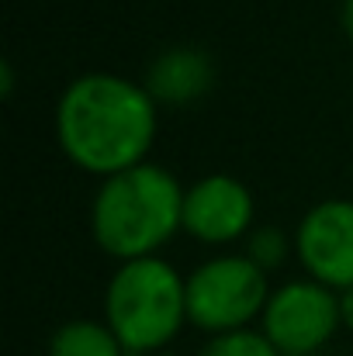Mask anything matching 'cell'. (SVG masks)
Instances as JSON below:
<instances>
[{"mask_svg": "<svg viewBox=\"0 0 353 356\" xmlns=\"http://www.w3.org/2000/svg\"><path fill=\"white\" fill-rule=\"evenodd\" d=\"M104 315L128 353L156 350L187 318V280L156 256L128 259L108 284Z\"/></svg>", "mask_w": 353, "mask_h": 356, "instance_id": "3957f363", "label": "cell"}, {"mask_svg": "<svg viewBox=\"0 0 353 356\" xmlns=\"http://www.w3.org/2000/svg\"><path fill=\"white\" fill-rule=\"evenodd\" d=\"M298 256L319 284L353 287V201H319L298 222Z\"/></svg>", "mask_w": 353, "mask_h": 356, "instance_id": "8992f818", "label": "cell"}, {"mask_svg": "<svg viewBox=\"0 0 353 356\" xmlns=\"http://www.w3.org/2000/svg\"><path fill=\"white\" fill-rule=\"evenodd\" d=\"M253 197L242 180L229 173L201 177L184 191V229L205 242H229L249 229Z\"/></svg>", "mask_w": 353, "mask_h": 356, "instance_id": "52a82bcc", "label": "cell"}, {"mask_svg": "<svg viewBox=\"0 0 353 356\" xmlns=\"http://www.w3.org/2000/svg\"><path fill=\"white\" fill-rule=\"evenodd\" d=\"M284 252H288V238L281 236V229H274V225H263V229H256L253 236H249V245H246V256L263 270V266H277L281 259H284Z\"/></svg>", "mask_w": 353, "mask_h": 356, "instance_id": "8fae6325", "label": "cell"}, {"mask_svg": "<svg viewBox=\"0 0 353 356\" xmlns=\"http://www.w3.org/2000/svg\"><path fill=\"white\" fill-rule=\"evenodd\" d=\"M340 322H347L353 329V287H347V291L340 294Z\"/></svg>", "mask_w": 353, "mask_h": 356, "instance_id": "7c38bea8", "label": "cell"}, {"mask_svg": "<svg viewBox=\"0 0 353 356\" xmlns=\"http://www.w3.org/2000/svg\"><path fill=\"white\" fill-rule=\"evenodd\" d=\"M212 59L201 49H166L163 56L152 59L149 76H146V90L152 101H170V104H184L201 97L212 87Z\"/></svg>", "mask_w": 353, "mask_h": 356, "instance_id": "ba28073f", "label": "cell"}, {"mask_svg": "<svg viewBox=\"0 0 353 356\" xmlns=\"http://www.w3.org/2000/svg\"><path fill=\"white\" fill-rule=\"evenodd\" d=\"M56 131L73 163L115 177L142 163L156 131V104L146 87L125 76L84 73L59 97Z\"/></svg>", "mask_w": 353, "mask_h": 356, "instance_id": "6da1fadb", "label": "cell"}, {"mask_svg": "<svg viewBox=\"0 0 353 356\" xmlns=\"http://www.w3.org/2000/svg\"><path fill=\"white\" fill-rule=\"evenodd\" d=\"M277 353L281 350L267 339V332H253V329L219 332L201 350V356H277Z\"/></svg>", "mask_w": 353, "mask_h": 356, "instance_id": "30bf717a", "label": "cell"}, {"mask_svg": "<svg viewBox=\"0 0 353 356\" xmlns=\"http://www.w3.org/2000/svg\"><path fill=\"white\" fill-rule=\"evenodd\" d=\"M49 356H125V346L111 332V325L77 318V322H66L63 329L52 332Z\"/></svg>", "mask_w": 353, "mask_h": 356, "instance_id": "9c48e42d", "label": "cell"}, {"mask_svg": "<svg viewBox=\"0 0 353 356\" xmlns=\"http://www.w3.org/2000/svg\"><path fill=\"white\" fill-rule=\"evenodd\" d=\"M0 80H3V83H0V94L10 97V94H14V66H10V63H0Z\"/></svg>", "mask_w": 353, "mask_h": 356, "instance_id": "4fadbf2b", "label": "cell"}, {"mask_svg": "<svg viewBox=\"0 0 353 356\" xmlns=\"http://www.w3.org/2000/svg\"><path fill=\"white\" fill-rule=\"evenodd\" d=\"M340 325V298L315 280H291L267 298L263 332L281 353H312Z\"/></svg>", "mask_w": 353, "mask_h": 356, "instance_id": "5b68a950", "label": "cell"}, {"mask_svg": "<svg viewBox=\"0 0 353 356\" xmlns=\"http://www.w3.org/2000/svg\"><path fill=\"white\" fill-rule=\"evenodd\" d=\"M267 298V277L249 256H215L187 277V318L215 336L246 329Z\"/></svg>", "mask_w": 353, "mask_h": 356, "instance_id": "277c9868", "label": "cell"}, {"mask_svg": "<svg viewBox=\"0 0 353 356\" xmlns=\"http://www.w3.org/2000/svg\"><path fill=\"white\" fill-rule=\"evenodd\" d=\"M343 28H347V35L353 42V0H343Z\"/></svg>", "mask_w": 353, "mask_h": 356, "instance_id": "5bb4252c", "label": "cell"}, {"mask_svg": "<svg viewBox=\"0 0 353 356\" xmlns=\"http://www.w3.org/2000/svg\"><path fill=\"white\" fill-rule=\"evenodd\" d=\"M91 225L101 249L125 263L149 256L177 232V225H184V191L163 166L139 163L104 177L94 197Z\"/></svg>", "mask_w": 353, "mask_h": 356, "instance_id": "7a4b0ae2", "label": "cell"}]
</instances>
